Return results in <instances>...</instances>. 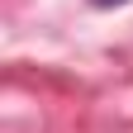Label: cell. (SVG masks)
Wrapping results in <instances>:
<instances>
[{"instance_id": "1", "label": "cell", "mask_w": 133, "mask_h": 133, "mask_svg": "<svg viewBox=\"0 0 133 133\" xmlns=\"http://www.w3.org/2000/svg\"><path fill=\"white\" fill-rule=\"evenodd\" d=\"M90 5H100V10H114V5H128V0H90Z\"/></svg>"}]
</instances>
